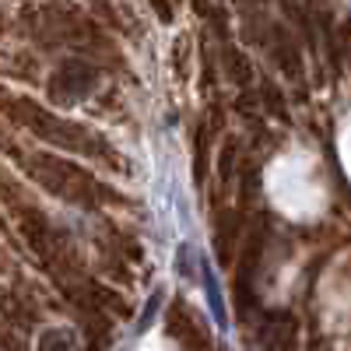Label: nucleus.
I'll return each mask as SVG.
<instances>
[{
	"label": "nucleus",
	"instance_id": "f257e3e1",
	"mask_svg": "<svg viewBox=\"0 0 351 351\" xmlns=\"http://www.w3.org/2000/svg\"><path fill=\"white\" fill-rule=\"evenodd\" d=\"M28 172H32V180L43 190H49L53 197H60L67 204H77V208H92L102 197V183L77 162H64L56 155L39 152V155H28Z\"/></svg>",
	"mask_w": 351,
	"mask_h": 351
},
{
	"label": "nucleus",
	"instance_id": "f03ea898",
	"mask_svg": "<svg viewBox=\"0 0 351 351\" xmlns=\"http://www.w3.org/2000/svg\"><path fill=\"white\" fill-rule=\"evenodd\" d=\"M14 112H18V120L32 130L36 137L56 144V148L81 152V155L102 152V144L92 137V130H88V127L71 123V120H64V116H56V112H49V109H43V106H36V102H18Z\"/></svg>",
	"mask_w": 351,
	"mask_h": 351
},
{
	"label": "nucleus",
	"instance_id": "7ed1b4c3",
	"mask_svg": "<svg viewBox=\"0 0 351 351\" xmlns=\"http://www.w3.org/2000/svg\"><path fill=\"white\" fill-rule=\"evenodd\" d=\"M99 88V71L92 64H84V60H67L56 67L53 74V84H49V95L53 102H60V106H71V102H81L88 99Z\"/></svg>",
	"mask_w": 351,
	"mask_h": 351
},
{
	"label": "nucleus",
	"instance_id": "20e7f679",
	"mask_svg": "<svg viewBox=\"0 0 351 351\" xmlns=\"http://www.w3.org/2000/svg\"><path fill=\"white\" fill-rule=\"evenodd\" d=\"M169 334L172 341H180L183 351H211V334L208 327L193 316V309L183 302V299H172V309H169Z\"/></svg>",
	"mask_w": 351,
	"mask_h": 351
},
{
	"label": "nucleus",
	"instance_id": "39448f33",
	"mask_svg": "<svg viewBox=\"0 0 351 351\" xmlns=\"http://www.w3.org/2000/svg\"><path fill=\"white\" fill-rule=\"evenodd\" d=\"M271 49H274V60H278V67L285 74L302 77V56L295 49V39H291L285 28H274V32H271Z\"/></svg>",
	"mask_w": 351,
	"mask_h": 351
},
{
	"label": "nucleus",
	"instance_id": "423d86ee",
	"mask_svg": "<svg viewBox=\"0 0 351 351\" xmlns=\"http://www.w3.org/2000/svg\"><path fill=\"white\" fill-rule=\"evenodd\" d=\"M25 236H28V243H32V250L36 253H49V246H53V232H49V225H46V218L39 215V211H32L25 218Z\"/></svg>",
	"mask_w": 351,
	"mask_h": 351
},
{
	"label": "nucleus",
	"instance_id": "0eeeda50",
	"mask_svg": "<svg viewBox=\"0 0 351 351\" xmlns=\"http://www.w3.org/2000/svg\"><path fill=\"white\" fill-rule=\"evenodd\" d=\"M221 60H225V71H228L232 81H236V84H250L253 67H250V60H246L236 46H225V49H221Z\"/></svg>",
	"mask_w": 351,
	"mask_h": 351
},
{
	"label": "nucleus",
	"instance_id": "6e6552de",
	"mask_svg": "<svg viewBox=\"0 0 351 351\" xmlns=\"http://www.w3.org/2000/svg\"><path fill=\"white\" fill-rule=\"evenodd\" d=\"M215 239H218V260L225 263V267H228V260L232 256H236V239H239V225L236 221H221L218 225V232H215Z\"/></svg>",
	"mask_w": 351,
	"mask_h": 351
},
{
	"label": "nucleus",
	"instance_id": "1a4fd4ad",
	"mask_svg": "<svg viewBox=\"0 0 351 351\" xmlns=\"http://www.w3.org/2000/svg\"><path fill=\"white\" fill-rule=\"evenodd\" d=\"M39 351H77V341L71 330H46L39 337Z\"/></svg>",
	"mask_w": 351,
	"mask_h": 351
},
{
	"label": "nucleus",
	"instance_id": "9d476101",
	"mask_svg": "<svg viewBox=\"0 0 351 351\" xmlns=\"http://www.w3.org/2000/svg\"><path fill=\"white\" fill-rule=\"evenodd\" d=\"M263 99H267V106H271L274 116H288V112H285V102H281V95H278V88H274L271 81H263Z\"/></svg>",
	"mask_w": 351,
	"mask_h": 351
},
{
	"label": "nucleus",
	"instance_id": "9b49d317",
	"mask_svg": "<svg viewBox=\"0 0 351 351\" xmlns=\"http://www.w3.org/2000/svg\"><path fill=\"white\" fill-rule=\"evenodd\" d=\"M232 172H236V144H225L221 148V176L228 180Z\"/></svg>",
	"mask_w": 351,
	"mask_h": 351
},
{
	"label": "nucleus",
	"instance_id": "f8f14e48",
	"mask_svg": "<svg viewBox=\"0 0 351 351\" xmlns=\"http://www.w3.org/2000/svg\"><path fill=\"white\" fill-rule=\"evenodd\" d=\"M158 302H162V295H152V302H148V309H144V316L137 319V330H148V327H152V316H155V309H158Z\"/></svg>",
	"mask_w": 351,
	"mask_h": 351
},
{
	"label": "nucleus",
	"instance_id": "ddd939ff",
	"mask_svg": "<svg viewBox=\"0 0 351 351\" xmlns=\"http://www.w3.org/2000/svg\"><path fill=\"white\" fill-rule=\"evenodd\" d=\"M152 8L158 11L162 21H172V4H169V0H152Z\"/></svg>",
	"mask_w": 351,
	"mask_h": 351
},
{
	"label": "nucleus",
	"instance_id": "4468645a",
	"mask_svg": "<svg viewBox=\"0 0 351 351\" xmlns=\"http://www.w3.org/2000/svg\"><path fill=\"white\" fill-rule=\"evenodd\" d=\"M344 53H348V60H351V21H344Z\"/></svg>",
	"mask_w": 351,
	"mask_h": 351
}]
</instances>
